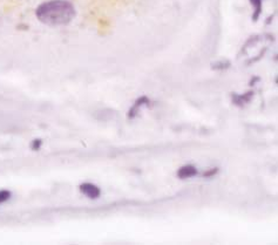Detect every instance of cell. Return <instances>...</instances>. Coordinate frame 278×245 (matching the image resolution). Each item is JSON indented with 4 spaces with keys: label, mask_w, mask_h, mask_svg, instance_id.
Masks as SVG:
<instances>
[{
    "label": "cell",
    "mask_w": 278,
    "mask_h": 245,
    "mask_svg": "<svg viewBox=\"0 0 278 245\" xmlns=\"http://www.w3.org/2000/svg\"><path fill=\"white\" fill-rule=\"evenodd\" d=\"M36 15L38 20L47 26H65L75 18L76 11L68 0H49L38 6Z\"/></svg>",
    "instance_id": "obj_1"
},
{
    "label": "cell",
    "mask_w": 278,
    "mask_h": 245,
    "mask_svg": "<svg viewBox=\"0 0 278 245\" xmlns=\"http://www.w3.org/2000/svg\"><path fill=\"white\" fill-rule=\"evenodd\" d=\"M80 192L84 194L85 196H87L91 200H96L101 195V192H100L99 186L92 183H84L80 185Z\"/></svg>",
    "instance_id": "obj_2"
},
{
    "label": "cell",
    "mask_w": 278,
    "mask_h": 245,
    "mask_svg": "<svg viewBox=\"0 0 278 245\" xmlns=\"http://www.w3.org/2000/svg\"><path fill=\"white\" fill-rule=\"evenodd\" d=\"M196 175H198V169H196L194 166H184L177 172V176L182 178V180L194 177Z\"/></svg>",
    "instance_id": "obj_3"
},
{
    "label": "cell",
    "mask_w": 278,
    "mask_h": 245,
    "mask_svg": "<svg viewBox=\"0 0 278 245\" xmlns=\"http://www.w3.org/2000/svg\"><path fill=\"white\" fill-rule=\"evenodd\" d=\"M149 103V100L146 98V96H144V98H141V99H138L136 102H135L134 106L132 107V110L129 111V114L128 116L130 119H133L135 118V115L137 114V112H138V108L142 107V106H145V104H148Z\"/></svg>",
    "instance_id": "obj_4"
},
{
    "label": "cell",
    "mask_w": 278,
    "mask_h": 245,
    "mask_svg": "<svg viewBox=\"0 0 278 245\" xmlns=\"http://www.w3.org/2000/svg\"><path fill=\"white\" fill-rule=\"evenodd\" d=\"M250 3H252V5L254 6L253 19L254 21H257L262 12V0H250Z\"/></svg>",
    "instance_id": "obj_5"
},
{
    "label": "cell",
    "mask_w": 278,
    "mask_h": 245,
    "mask_svg": "<svg viewBox=\"0 0 278 245\" xmlns=\"http://www.w3.org/2000/svg\"><path fill=\"white\" fill-rule=\"evenodd\" d=\"M11 196H12V193L9 192V190H0V204L9 201Z\"/></svg>",
    "instance_id": "obj_6"
},
{
    "label": "cell",
    "mask_w": 278,
    "mask_h": 245,
    "mask_svg": "<svg viewBox=\"0 0 278 245\" xmlns=\"http://www.w3.org/2000/svg\"><path fill=\"white\" fill-rule=\"evenodd\" d=\"M41 145H42L41 140H34V141L32 142V145H31V148H32L33 150H39Z\"/></svg>",
    "instance_id": "obj_7"
}]
</instances>
